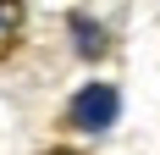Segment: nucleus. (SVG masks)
<instances>
[{
	"label": "nucleus",
	"mask_w": 160,
	"mask_h": 155,
	"mask_svg": "<svg viewBox=\"0 0 160 155\" xmlns=\"http://www.w3.org/2000/svg\"><path fill=\"white\" fill-rule=\"evenodd\" d=\"M72 122L88 127V133L111 127V122H116V89H111V83H88V89H78V100H72Z\"/></svg>",
	"instance_id": "1"
},
{
	"label": "nucleus",
	"mask_w": 160,
	"mask_h": 155,
	"mask_svg": "<svg viewBox=\"0 0 160 155\" xmlns=\"http://www.w3.org/2000/svg\"><path fill=\"white\" fill-rule=\"evenodd\" d=\"M17 22H22V6H17V0H0V33H6V39L17 33Z\"/></svg>",
	"instance_id": "2"
},
{
	"label": "nucleus",
	"mask_w": 160,
	"mask_h": 155,
	"mask_svg": "<svg viewBox=\"0 0 160 155\" xmlns=\"http://www.w3.org/2000/svg\"><path fill=\"white\" fill-rule=\"evenodd\" d=\"M44 155H78V150H44Z\"/></svg>",
	"instance_id": "3"
}]
</instances>
